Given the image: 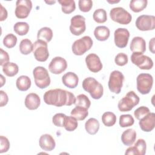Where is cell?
Segmentation results:
<instances>
[{
    "instance_id": "obj_34",
    "label": "cell",
    "mask_w": 155,
    "mask_h": 155,
    "mask_svg": "<svg viewBox=\"0 0 155 155\" xmlns=\"http://www.w3.org/2000/svg\"><path fill=\"white\" fill-rule=\"evenodd\" d=\"M29 28V25L25 22H18L13 26L14 31L19 36L27 35Z\"/></svg>"
},
{
    "instance_id": "obj_22",
    "label": "cell",
    "mask_w": 155,
    "mask_h": 155,
    "mask_svg": "<svg viewBox=\"0 0 155 155\" xmlns=\"http://www.w3.org/2000/svg\"><path fill=\"white\" fill-rule=\"evenodd\" d=\"M62 82L67 87L74 88L78 84L79 78L76 73L70 71L63 75L62 77Z\"/></svg>"
},
{
    "instance_id": "obj_21",
    "label": "cell",
    "mask_w": 155,
    "mask_h": 155,
    "mask_svg": "<svg viewBox=\"0 0 155 155\" xmlns=\"http://www.w3.org/2000/svg\"><path fill=\"white\" fill-rule=\"evenodd\" d=\"M24 104L26 108L28 110H36L41 104V99L36 93H31L25 97Z\"/></svg>"
},
{
    "instance_id": "obj_24",
    "label": "cell",
    "mask_w": 155,
    "mask_h": 155,
    "mask_svg": "<svg viewBox=\"0 0 155 155\" xmlns=\"http://www.w3.org/2000/svg\"><path fill=\"white\" fill-rule=\"evenodd\" d=\"M110 31L106 26H97L94 30V35L96 39L99 41H104L108 39Z\"/></svg>"
},
{
    "instance_id": "obj_13",
    "label": "cell",
    "mask_w": 155,
    "mask_h": 155,
    "mask_svg": "<svg viewBox=\"0 0 155 155\" xmlns=\"http://www.w3.org/2000/svg\"><path fill=\"white\" fill-rule=\"evenodd\" d=\"M32 8V2L30 0H18L16 2L15 16L19 19L28 17Z\"/></svg>"
},
{
    "instance_id": "obj_41",
    "label": "cell",
    "mask_w": 155,
    "mask_h": 155,
    "mask_svg": "<svg viewBox=\"0 0 155 155\" xmlns=\"http://www.w3.org/2000/svg\"><path fill=\"white\" fill-rule=\"evenodd\" d=\"M150 112V109L148 107L145 106H142L137 108L134 111V115L137 119L140 120L142 118H143L144 116L148 114Z\"/></svg>"
},
{
    "instance_id": "obj_49",
    "label": "cell",
    "mask_w": 155,
    "mask_h": 155,
    "mask_svg": "<svg viewBox=\"0 0 155 155\" xmlns=\"http://www.w3.org/2000/svg\"><path fill=\"white\" fill-rule=\"evenodd\" d=\"M5 83V78L3 76L2 74H1V87H2Z\"/></svg>"
},
{
    "instance_id": "obj_40",
    "label": "cell",
    "mask_w": 155,
    "mask_h": 155,
    "mask_svg": "<svg viewBox=\"0 0 155 155\" xmlns=\"http://www.w3.org/2000/svg\"><path fill=\"white\" fill-rule=\"evenodd\" d=\"M78 4L79 10L82 12H89L93 7V2L91 0H79Z\"/></svg>"
},
{
    "instance_id": "obj_19",
    "label": "cell",
    "mask_w": 155,
    "mask_h": 155,
    "mask_svg": "<svg viewBox=\"0 0 155 155\" xmlns=\"http://www.w3.org/2000/svg\"><path fill=\"white\" fill-rule=\"evenodd\" d=\"M40 147L47 151H52L56 147V142L53 137L48 134H44L41 136L39 140Z\"/></svg>"
},
{
    "instance_id": "obj_18",
    "label": "cell",
    "mask_w": 155,
    "mask_h": 155,
    "mask_svg": "<svg viewBox=\"0 0 155 155\" xmlns=\"http://www.w3.org/2000/svg\"><path fill=\"white\" fill-rule=\"evenodd\" d=\"M147 143L144 139H139L137 140L133 147L128 148L125 154H137L144 155L146 153Z\"/></svg>"
},
{
    "instance_id": "obj_12",
    "label": "cell",
    "mask_w": 155,
    "mask_h": 155,
    "mask_svg": "<svg viewBox=\"0 0 155 155\" xmlns=\"http://www.w3.org/2000/svg\"><path fill=\"white\" fill-rule=\"evenodd\" d=\"M86 29L85 18L81 15H76L71 18L70 30L75 36L82 35Z\"/></svg>"
},
{
    "instance_id": "obj_28",
    "label": "cell",
    "mask_w": 155,
    "mask_h": 155,
    "mask_svg": "<svg viewBox=\"0 0 155 155\" xmlns=\"http://www.w3.org/2000/svg\"><path fill=\"white\" fill-rule=\"evenodd\" d=\"M88 115V109L80 106H76L71 111V116L77 120H83Z\"/></svg>"
},
{
    "instance_id": "obj_3",
    "label": "cell",
    "mask_w": 155,
    "mask_h": 155,
    "mask_svg": "<svg viewBox=\"0 0 155 155\" xmlns=\"http://www.w3.org/2000/svg\"><path fill=\"white\" fill-rule=\"evenodd\" d=\"M139 96L133 91H130L118 102L117 107L120 111L125 112L131 111L134 107L139 103Z\"/></svg>"
},
{
    "instance_id": "obj_20",
    "label": "cell",
    "mask_w": 155,
    "mask_h": 155,
    "mask_svg": "<svg viewBox=\"0 0 155 155\" xmlns=\"http://www.w3.org/2000/svg\"><path fill=\"white\" fill-rule=\"evenodd\" d=\"M130 50L133 53H143L146 51V42L140 36L134 37L130 43Z\"/></svg>"
},
{
    "instance_id": "obj_44",
    "label": "cell",
    "mask_w": 155,
    "mask_h": 155,
    "mask_svg": "<svg viewBox=\"0 0 155 155\" xmlns=\"http://www.w3.org/2000/svg\"><path fill=\"white\" fill-rule=\"evenodd\" d=\"M0 153H3L7 152L10 148V142L8 139L3 136H0Z\"/></svg>"
},
{
    "instance_id": "obj_23",
    "label": "cell",
    "mask_w": 155,
    "mask_h": 155,
    "mask_svg": "<svg viewBox=\"0 0 155 155\" xmlns=\"http://www.w3.org/2000/svg\"><path fill=\"white\" fill-rule=\"evenodd\" d=\"M136 139V132L134 130L129 128L124 131L121 135V140L126 146L132 145Z\"/></svg>"
},
{
    "instance_id": "obj_4",
    "label": "cell",
    "mask_w": 155,
    "mask_h": 155,
    "mask_svg": "<svg viewBox=\"0 0 155 155\" xmlns=\"http://www.w3.org/2000/svg\"><path fill=\"white\" fill-rule=\"evenodd\" d=\"M33 74L35 84L39 88H45L50 85V78L45 68L41 66L35 67L33 71Z\"/></svg>"
},
{
    "instance_id": "obj_47",
    "label": "cell",
    "mask_w": 155,
    "mask_h": 155,
    "mask_svg": "<svg viewBox=\"0 0 155 155\" xmlns=\"http://www.w3.org/2000/svg\"><path fill=\"white\" fill-rule=\"evenodd\" d=\"M1 5V13H0V21H3L4 20H5L7 18L8 16V13H7V11L6 10L5 8H4L2 4H0Z\"/></svg>"
},
{
    "instance_id": "obj_8",
    "label": "cell",
    "mask_w": 155,
    "mask_h": 155,
    "mask_svg": "<svg viewBox=\"0 0 155 155\" xmlns=\"http://www.w3.org/2000/svg\"><path fill=\"white\" fill-rule=\"evenodd\" d=\"M124 80V74L118 70L113 71L110 75L108 86L110 90L115 93H120Z\"/></svg>"
},
{
    "instance_id": "obj_14",
    "label": "cell",
    "mask_w": 155,
    "mask_h": 155,
    "mask_svg": "<svg viewBox=\"0 0 155 155\" xmlns=\"http://www.w3.org/2000/svg\"><path fill=\"white\" fill-rule=\"evenodd\" d=\"M130 37L129 31L125 28H118L114 33V44L118 48H125L128 44Z\"/></svg>"
},
{
    "instance_id": "obj_5",
    "label": "cell",
    "mask_w": 155,
    "mask_h": 155,
    "mask_svg": "<svg viewBox=\"0 0 155 155\" xmlns=\"http://www.w3.org/2000/svg\"><path fill=\"white\" fill-rule=\"evenodd\" d=\"M93 45V40L89 36H84L76 40L71 47L73 53L77 56H81L88 51Z\"/></svg>"
},
{
    "instance_id": "obj_32",
    "label": "cell",
    "mask_w": 155,
    "mask_h": 155,
    "mask_svg": "<svg viewBox=\"0 0 155 155\" xmlns=\"http://www.w3.org/2000/svg\"><path fill=\"white\" fill-rule=\"evenodd\" d=\"M102 122L106 127H112L116 122V116L113 112H105L102 116Z\"/></svg>"
},
{
    "instance_id": "obj_50",
    "label": "cell",
    "mask_w": 155,
    "mask_h": 155,
    "mask_svg": "<svg viewBox=\"0 0 155 155\" xmlns=\"http://www.w3.org/2000/svg\"><path fill=\"white\" fill-rule=\"evenodd\" d=\"M108 2L110 3V4H113V3H117V2H119L120 1H107Z\"/></svg>"
},
{
    "instance_id": "obj_35",
    "label": "cell",
    "mask_w": 155,
    "mask_h": 155,
    "mask_svg": "<svg viewBox=\"0 0 155 155\" xmlns=\"http://www.w3.org/2000/svg\"><path fill=\"white\" fill-rule=\"evenodd\" d=\"M78 126L77 120L73 116H65L63 127L68 131H73L75 130Z\"/></svg>"
},
{
    "instance_id": "obj_38",
    "label": "cell",
    "mask_w": 155,
    "mask_h": 155,
    "mask_svg": "<svg viewBox=\"0 0 155 155\" xmlns=\"http://www.w3.org/2000/svg\"><path fill=\"white\" fill-rule=\"evenodd\" d=\"M119 125L122 127H128L133 125L134 120L131 114H122L119 117Z\"/></svg>"
},
{
    "instance_id": "obj_48",
    "label": "cell",
    "mask_w": 155,
    "mask_h": 155,
    "mask_svg": "<svg viewBox=\"0 0 155 155\" xmlns=\"http://www.w3.org/2000/svg\"><path fill=\"white\" fill-rule=\"evenodd\" d=\"M154 38H153L149 42V50L152 53H154Z\"/></svg>"
},
{
    "instance_id": "obj_27",
    "label": "cell",
    "mask_w": 155,
    "mask_h": 155,
    "mask_svg": "<svg viewBox=\"0 0 155 155\" xmlns=\"http://www.w3.org/2000/svg\"><path fill=\"white\" fill-rule=\"evenodd\" d=\"M53 38L52 30L47 27H44L39 29L37 33V39L42 40L45 42H49Z\"/></svg>"
},
{
    "instance_id": "obj_1",
    "label": "cell",
    "mask_w": 155,
    "mask_h": 155,
    "mask_svg": "<svg viewBox=\"0 0 155 155\" xmlns=\"http://www.w3.org/2000/svg\"><path fill=\"white\" fill-rule=\"evenodd\" d=\"M43 99L45 104L58 107L64 105L70 106L74 104L76 101L73 93L61 88L48 90L44 93Z\"/></svg>"
},
{
    "instance_id": "obj_6",
    "label": "cell",
    "mask_w": 155,
    "mask_h": 155,
    "mask_svg": "<svg viewBox=\"0 0 155 155\" xmlns=\"http://www.w3.org/2000/svg\"><path fill=\"white\" fill-rule=\"evenodd\" d=\"M137 90L142 94H148L153 87V78L148 73H140L136 78Z\"/></svg>"
},
{
    "instance_id": "obj_11",
    "label": "cell",
    "mask_w": 155,
    "mask_h": 155,
    "mask_svg": "<svg viewBox=\"0 0 155 155\" xmlns=\"http://www.w3.org/2000/svg\"><path fill=\"white\" fill-rule=\"evenodd\" d=\"M136 26L140 31L153 30L155 28V17L153 15H142L136 21Z\"/></svg>"
},
{
    "instance_id": "obj_30",
    "label": "cell",
    "mask_w": 155,
    "mask_h": 155,
    "mask_svg": "<svg viewBox=\"0 0 155 155\" xmlns=\"http://www.w3.org/2000/svg\"><path fill=\"white\" fill-rule=\"evenodd\" d=\"M58 2L61 5L62 12L65 14H70L76 8L75 2L73 0H59Z\"/></svg>"
},
{
    "instance_id": "obj_46",
    "label": "cell",
    "mask_w": 155,
    "mask_h": 155,
    "mask_svg": "<svg viewBox=\"0 0 155 155\" xmlns=\"http://www.w3.org/2000/svg\"><path fill=\"white\" fill-rule=\"evenodd\" d=\"M0 96H1V100H0V106L4 107L8 103V97L5 92L2 90L0 91Z\"/></svg>"
},
{
    "instance_id": "obj_45",
    "label": "cell",
    "mask_w": 155,
    "mask_h": 155,
    "mask_svg": "<svg viewBox=\"0 0 155 155\" xmlns=\"http://www.w3.org/2000/svg\"><path fill=\"white\" fill-rule=\"evenodd\" d=\"M1 58H0V65L3 66L9 61V56L7 51H4L2 48H0Z\"/></svg>"
},
{
    "instance_id": "obj_9",
    "label": "cell",
    "mask_w": 155,
    "mask_h": 155,
    "mask_svg": "<svg viewBox=\"0 0 155 155\" xmlns=\"http://www.w3.org/2000/svg\"><path fill=\"white\" fill-rule=\"evenodd\" d=\"M33 53L35 58L38 61H46L49 57L47 43L42 40L38 39L34 42Z\"/></svg>"
},
{
    "instance_id": "obj_16",
    "label": "cell",
    "mask_w": 155,
    "mask_h": 155,
    "mask_svg": "<svg viewBox=\"0 0 155 155\" xmlns=\"http://www.w3.org/2000/svg\"><path fill=\"white\" fill-rule=\"evenodd\" d=\"M85 63L88 70L93 73H97L102 68L101 59L95 53L88 54L85 58Z\"/></svg>"
},
{
    "instance_id": "obj_15",
    "label": "cell",
    "mask_w": 155,
    "mask_h": 155,
    "mask_svg": "<svg viewBox=\"0 0 155 155\" xmlns=\"http://www.w3.org/2000/svg\"><path fill=\"white\" fill-rule=\"evenodd\" d=\"M67 67L66 60L60 56L54 57L48 65V69L51 73L55 74L62 73Z\"/></svg>"
},
{
    "instance_id": "obj_7",
    "label": "cell",
    "mask_w": 155,
    "mask_h": 155,
    "mask_svg": "<svg viewBox=\"0 0 155 155\" xmlns=\"http://www.w3.org/2000/svg\"><path fill=\"white\" fill-rule=\"evenodd\" d=\"M110 16L113 21L123 25L130 24L132 19L131 15L120 7L113 8L110 12Z\"/></svg>"
},
{
    "instance_id": "obj_2",
    "label": "cell",
    "mask_w": 155,
    "mask_h": 155,
    "mask_svg": "<svg viewBox=\"0 0 155 155\" xmlns=\"http://www.w3.org/2000/svg\"><path fill=\"white\" fill-rule=\"evenodd\" d=\"M82 85L83 89L89 93L91 97L94 99H99L103 96V86L94 78H85L83 81Z\"/></svg>"
},
{
    "instance_id": "obj_31",
    "label": "cell",
    "mask_w": 155,
    "mask_h": 155,
    "mask_svg": "<svg viewBox=\"0 0 155 155\" xmlns=\"http://www.w3.org/2000/svg\"><path fill=\"white\" fill-rule=\"evenodd\" d=\"M148 1L147 0H132L130 2V9L135 13L142 11L147 6Z\"/></svg>"
},
{
    "instance_id": "obj_43",
    "label": "cell",
    "mask_w": 155,
    "mask_h": 155,
    "mask_svg": "<svg viewBox=\"0 0 155 155\" xmlns=\"http://www.w3.org/2000/svg\"><path fill=\"white\" fill-rule=\"evenodd\" d=\"M128 56L124 53H118L114 58L115 63L119 66H124L126 65L128 63Z\"/></svg>"
},
{
    "instance_id": "obj_10",
    "label": "cell",
    "mask_w": 155,
    "mask_h": 155,
    "mask_svg": "<svg viewBox=\"0 0 155 155\" xmlns=\"http://www.w3.org/2000/svg\"><path fill=\"white\" fill-rule=\"evenodd\" d=\"M132 63L142 70H150L153 67V60L143 53H133L131 56Z\"/></svg>"
},
{
    "instance_id": "obj_26",
    "label": "cell",
    "mask_w": 155,
    "mask_h": 155,
    "mask_svg": "<svg viewBox=\"0 0 155 155\" xmlns=\"http://www.w3.org/2000/svg\"><path fill=\"white\" fill-rule=\"evenodd\" d=\"M99 122L95 118H90L85 124V128L86 131L91 135H94L97 133L99 129Z\"/></svg>"
},
{
    "instance_id": "obj_36",
    "label": "cell",
    "mask_w": 155,
    "mask_h": 155,
    "mask_svg": "<svg viewBox=\"0 0 155 155\" xmlns=\"http://www.w3.org/2000/svg\"><path fill=\"white\" fill-rule=\"evenodd\" d=\"M93 18L94 21L97 23H104L107 20V12L103 8H98L94 12L93 15Z\"/></svg>"
},
{
    "instance_id": "obj_29",
    "label": "cell",
    "mask_w": 155,
    "mask_h": 155,
    "mask_svg": "<svg viewBox=\"0 0 155 155\" xmlns=\"http://www.w3.org/2000/svg\"><path fill=\"white\" fill-rule=\"evenodd\" d=\"M19 71L18 65L13 62H8L2 66V71L8 77H13L18 74Z\"/></svg>"
},
{
    "instance_id": "obj_37",
    "label": "cell",
    "mask_w": 155,
    "mask_h": 155,
    "mask_svg": "<svg viewBox=\"0 0 155 155\" xmlns=\"http://www.w3.org/2000/svg\"><path fill=\"white\" fill-rule=\"evenodd\" d=\"M74 104L76 106H80L88 109L91 105V102L85 94H80L76 97Z\"/></svg>"
},
{
    "instance_id": "obj_33",
    "label": "cell",
    "mask_w": 155,
    "mask_h": 155,
    "mask_svg": "<svg viewBox=\"0 0 155 155\" xmlns=\"http://www.w3.org/2000/svg\"><path fill=\"white\" fill-rule=\"evenodd\" d=\"M20 52L24 55L30 54L33 50V44L28 39H22L19 44Z\"/></svg>"
},
{
    "instance_id": "obj_39",
    "label": "cell",
    "mask_w": 155,
    "mask_h": 155,
    "mask_svg": "<svg viewBox=\"0 0 155 155\" xmlns=\"http://www.w3.org/2000/svg\"><path fill=\"white\" fill-rule=\"evenodd\" d=\"M16 43L17 38L15 35L12 33L7 34L3 39V44L8 48H12L14 47Z\"/></svg>"
},
{
    "instance_id": "obj_25",
    "label": "cell",
    "mask_w": 155,
    "mask_h": 155,
    "mask_svg": "<svg viewBox=\"0 0 155 155\" xmlns=\"http://www.w3.org/2000/svg\"><path fill=\"white\" fill-rule=\"evenodd\" d=\"M31 82L29 77L25 75H22L18 78L16 81V86L17 88L21 91L28 90L31 87Z\"/></svg>"
},
{
    "instance_id": "obj_42",
    "label": "cell",
    "mask_w": 155,
    "mask_h": 155,
    "mask_svg": "<svg viewBox=\"0 0 155 155\" xmlns=\"http://www.w3.org/2000/svg\"><path fill=\"white\" fill-rule=\"evenodd\" d=\"M65 116L66 115L64 113H56L53 116L52 118L53 124L56 127H63Z\"/></svg>"
},
{
    "instance_id": "obj_51",
    "label": "cell",
    "mask_w": 155,
    "mask_h": 155,
    "mask_svg": "<svg viewBox=\"0 0 155 155\" xmlns=\"http://www.w3.org/2000/svg\"><path fill=\"white\" fill-rule=\"evenodd\" d=\"M46 3L48 4H54L56 2L55 1H45Z\"/></svg>"
},
{
    "instance_id": "obj_17",
    "label": "cell",
    "mask_w": 155,
    "mask_h": 155,
    "mask_svg": "<svg viewBox=\"0 0 155 155\" xmlns=\"http://www.w3.org/2000/svg\"><path fill=\"white\" fill-rule=\"evenodd\" d=\"M139 127L140 129L145 132H150L155 126V114L154 113H149L140 120H139Z\"/></svg>"
}]
</instances>
